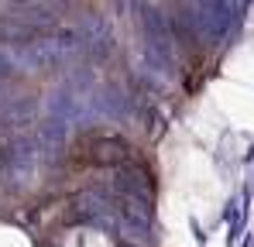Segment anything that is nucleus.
Returning a JSON list of instances; mask_svg holds the SVG:
<instances>
[{
    "label": "nucleus",
    "mask_w": 254,
    "mask_h": 247,
    "mask_svg": "<svg viewBox=\"0 0 254 247\" xmlns=\"http://www.w3.org/2000/svg\"><path fill=\"white\" fill-rule=\"evenodd\" d=\"M76 158H86L93 165H114L127 158V144L117 141V137H93L89 141V151L86 155H76Z\"/></svg>",
    "instance_id": "obj_1"
}]
</instances>
